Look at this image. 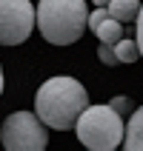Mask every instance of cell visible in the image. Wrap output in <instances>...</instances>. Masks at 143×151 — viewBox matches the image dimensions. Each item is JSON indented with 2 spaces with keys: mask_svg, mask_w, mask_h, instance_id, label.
<instances>
[{
  "mask_svg": "<svg viewBox=\"0 0 143 151\" xmlns=\"http://www.w3.org/2000/svg\"><path fill=\"white\" fill-rule=\"evenodd\" d=\"M89 106V94L75 77H52L37 88L34 100V114L40 117L43 126L69 131L75 128L80 111Z\"/></svg>",
  "mask_w": 143,
  "mask_h": 151,
  "instance_id": "cell-1",
  "label": "cell"
},
{
  "mask_svg": "<svg viewBox=\"0 0 143 151\" xmlns=\"http://www.w3.org/2000/svg\"><path fill=\"white\" fill-rule=\"evenodd\" d=\"M37 29L54 46H72L80 40V34L89 20V9L83 0H40L34 9Z\"/></svg>",
  "mask_w": 143,
  "mask_h": 151,
  "instance_id": "cell-2",
  "label": "cell"
},
{
  "mask_svg": "<svg viewBox=\"0 0 143 151\" xmlns=\"http://www.w3.org/2000/svg\"><path fill=\"white\" fill-rule=\"evenodd\" d=\"M77 140L89 151H115L123 145L126 123L112 106H86L75 123Z\"/></svg>",
  "mask_w": 143,
  "mask_h": 151,
  "instance_id": "cell-3",
  "label": "cell"
},
{
  "mask_svg": "<svg viewBox=\"0 0 143 151\" xmlns=\"http://www.w3.org/2000/svg\"><path fill=\"white\" fill-rule=\"evenodd\" d=\"M0 143L6 151H43L49 145L46 126L32 111H15L3 120L0 128Z\"/></svg>",
  "mask_w": 143,
  "mask_h": 151,
  "instance_id": "cell-4",
  "label": "cell"
},
{
  "mask_svg": "<svg viewBox=\"0 0 143 151\" xmlns=\"http://www.w3.org/2000/svg\"><path fill=\"white\" fill-rule=\"evenodd\" d=\"M34 29L32 0H0V46H20Z\"/></svg>",
  "mask_w": 143,
  "mask_h": 151,
  "instance_id": "cell-5",
  "label": "cell"
},
{
  "mask_svg": "<svg viewBox=\"0 0 143 151\" xmlns=\"http://www.w3.org/2000/svg\"><path fill=\"white\" fill-rule=\"evenodd\" d=\"M123 151H143V106L132 111V120L123 134Z\"/></svg>",
  "mask_w": 143,
  "mask_h": 151,
  "instance_id": "cell-6",
  "label": "cell"
},
{
  "mask_svg": "<svg viewBox=\"0 0 143 151\" xmlns=\"http://www.w3.org/2000/svg\"><path fill=\"white\" fill-rule=\"evenodd\" d=\"M106 12H109V17H115L118 23H135L137 12H140V0H109Z\"/></svg>",
  "mask_w": 143,
  "mask_h": 151,
  "instance_id": "cell-7",
  "label": "cell"
},
{
  "mask_svg": "<svg viewBox=\"0 0 143 151\" xmlns=\"http://www.w3.org/2000/svg\"><path fill=\"white\" fill-rule=\"evenodd\" d=\"M92 32L97 34V40H100V43H106V46H115V43L123 37V23H118L115 17H109V14H106L100 23L92 29Z\"/></svg>",
  "mask_w": 143,
  "mask_h": 151,
  "instance_id": "cell-8",
  "label": "cell"
},
{
  "mask_svg": "<svg viewBox=\"0 0 143 151\" xmlns=\"http://www.w3.org/2000/svg\"><path fill=\"white\" fill-rule=\"evenodd\" d=\"M112 49H115V54H118V63H135V60H140L137 40H126V37H120Z\"/></svg>",
  "mask_w": 143,
  "mask_h": 151,
  "instance_id": "cell-9",
  "label": "cell"
},
{
  "mask_svg": "<svg viewBox=\"0 0 143 151\" xmlns=\"http://www.w3.org/2000/svg\"><path fill=\"white\" fill-rule=\"evenodd\" d=\"M97 57H100L103 66H118V54H115V49H112V46H106V43H100V46H97Z\"/></svg>",
  "mask_w": 143,
  "mask_h": 151,
  "instance_id": "cell-10",
  "label": "cell"
},
{
  "mask_svg": "<svg viewBox=\"0 0 143 151\" xmlns=\"http://www.w3.org/2000/svg\"><path fill=\"white\" fill-rule=\"evenodd\" d=\"M109 106L118 111L120 117H126V111H132V100H129L126 94H118V97H112V103H109Z\"/></svg>",
  "mask_w": 143,
  "mask_h": 151,
  "instance_id": "cell-11",
  "label": "cell"
},
{
  "mask_svg": "<svg viewBox=\"0 0 143 151\" xmlns=\"http://www.w3.org/2000/svg\"><path fill=\"white\" fill-rule=\"evenodd\" d=\"M135 23H137V37L135 40H137V49H140V57H143V0H140V12H137Z\"/></svg>",
  "mask_w": 143,
  "mask_h": 151,
  "instance_id": "cell-12",
  "label": "cell"
},
{
  "mask_svg": "<svg viewBox=\"0 0 143 151\" xmlns=\"http://www.w3.org/2000/svg\"><path fill=\"white\" fill-rule=\"evenodd\" d=\"M94 6H109V0H94Z\"/></svg>",
  "mask_w": 143,
  "mask_h": 151,
  "instance_id": "cell-13",
  "label": "cell"
},
{
  "mask_svg": "<svg viewBox=\"0 0 143 151\" xmlns=\"http://www.w3.org/2000/svg\"><path fill=\"white\" fill-rule=\"evenodd\" d=\"M0 91H3V68H0Z\"/></svg>",
  "mask_w": 143,
  "mask_h": 151,
  "instance_id": "cell-14",
  "label": "cell"
}]
</instances>
